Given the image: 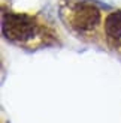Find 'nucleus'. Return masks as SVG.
I'll return each mask as SVG.
<instances>
[{"mask_svg":"<svg viewBox=\"0 0 121 123\" xmlns=\"http://www.w3.org/2000/svg\"><path fill=\"white\" fill-rule=\"evenodd\" d=\"M2 30L6 39L21 45H36L45 39V32L42 27L27 15H5L2 20Z\"/></svg>","mask_w":121,"mask_h":123,"instance_id":"nucleus-1","label":"nucleus"},{"mask_svg":"<svg viewBox=\"0 0 121 123\" xmlns=\"http://www.w3.org/2000/svg\"><path fill=\"white\" fill-rule=\"evenodd\" d=\"M69 24L78 33H91L100 23V11L94 5L78 3L70 8Z\"/></svg>","mask_w":121,"mask_h":123,"instance_id":"nucleus-2","label":"nucleus"},{"mask_svg":"<svg viewBox=\"0 0 121 123\" xmlns=\"http://www.w3.org/2000/svg\"><path fill=\"white\" fill-rule=\"evenodd\" d=\"M105 32L112 41L121 39V12H114L105 21Z\"/></svg>","mask_w":121,"mask_h":123,"instance_id":"nucleus-3","label":"nucleus"}]
</instances>
